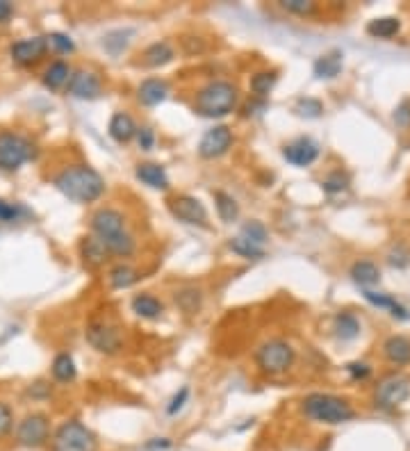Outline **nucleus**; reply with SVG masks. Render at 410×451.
Here are the masks:
<instances>
[{"label":"nucleus","instance_id":"e433bc0d","mask_svg":"<svg viewBox=\"0 0 410 451\" xmlns=\"http://www.w3.org/2000/svg\"><path fill=\"white\" fill-rule=\"evenodd\" d=\"M280 5L285 7L287 12L299 14V16H306V14L315 12V3H310V0H282Z\"/></svg>","mask_w":410,"mask_h":451},{"label":"nucleus","instance_id":"473e14b6","mask_svg":"<svg viewBox=\"0 0 410 451\" xmlns=\"http://www.w3.org/2000/svg\"><path fill=\"white\" fill-rule=\"evenodd\" d=\"M230 248L235 251L237 255H242V257H253V260H258V257H263V255H265V248H263V246H258V244H253V242L244 240L242 235H239V238H235V240L230 242Z\"/></svg>","mask_w":410,"mask_h":451},{"label":"nucleus","instance_id":"0eeeda50","mask_svg":"<svg viewBox=\"0 0 410 451\" xmlns=\"http://www.w3.org/2000/svg\"><path fill=\"white\" fill-rule=\"evenodd\" d=\"M34 155V146L21 135L3 132L0 135V169L14 171L25 164Z\"/></svg>","mask_w":410,"mask_h":451},{"label":"nucleus","instance_id":"f257e3e1","mask_svg":"<svg viewBox=\"0 0 410 451\" xmlns=\"http://www.w3.org/2000/svg\"><path fill=\"white\" fill-rule=\"evenodd\" d=\"M55 187L75 203H94L103 196L105 181L87 164H75L55 176Z\"/></svg>","mask_w":410,"mask_h":451},{"label":"nucleus","instance_id":"a878e982","mask_svg":"<svg viewBox=\"0 0 410 451\" xmlns=\"http://www.w3.org/2000/svg\"><path fill=\"white\" fill-rule=\"evenodd\" d=\"M401 23L392 16H383V19H374L370 25H367V32L376 39H390L399 32Z\"/></svg>","mask_w":410,"mask_h":451},{"label":"nucleus","instance_id":"5701e85b","mask_svg":"<svg viewBox=\"0 0 410 451\" xmlns=\"http://www.w3.org/2000/svg\"><path fill=\"white\" fill-rule=\"evenodd\" d=\"M351 276H353V281H356L358 285H363V288H367V285H376L381 281L378 267L370 260H360V262L353 264Z\"/></svg>","mask_w":410,"mask_h":451},{"label":"nucleus","instance_id":"bb28decb","mask_svg":"<svg viewBox=\"0 0 410 451\" xmlns=\"http://www.w3.org/2000/svg\"><path fill=\"white\" fill-rule=\"evenodd\" d=\"M108 278H110V285L114 290H125V288H130L132 283H137L139 274L132 267H128V264H119V267L110 271Z\"/></svg>","mask_w":410,"mask_h":451},{"label":"nucleus","instance_id":"b1692460","mask_svg":"<svg viewBox=\"0 0 410 451\" xmlns=\"http://www.w3.org/2000/svg\"><path fill=\"white\" fill-rule=\"evenodd\" d=\"M71 82V69L64 62H53L44 73V84L48 89H62Z\"/></svg>","mask_w":410,"mask_h":451},{"label":"nucleus","instance_id":"a19ab883","mask_svg":"<svg viewBox=\"0 0 410 451\" xmlns=\"http://www.w3.org/2000/svg\"><path fill=\"white\" fill-rule=\"evenodd\" d=\"M187 397H189V390L187 388H182L178 395H176L173 399H171V404H169V408H167V413L169 415H176L180 410L182 406H185V401H187Z\"/></svg>","mask_w":410,"mask_h":451},{"label":"nucleus","instance_id":"f3484780","mask_svg":"<svg viewBox=\"0 0 410 451\" xmlns=\"http://www.w3.org/2000/svg\"><path fill=\"white\" fill-rule=\"evenodd\" d=\"M137 178L144 185L153 189H167L169 187V176L165 167H160V164H153V162H144L137 167Z\"/></svg>","mask_w":410,"mask_h":451},{"label":"nucleus","instance_id":"9b49d317","mask_svg":"<svg viewBox=\"0 0 410 451\" xmlns=\"http://www.w3.org/2000/svg\"><path fill=\"white\" fill-rule=\"evenodd\" d=\"M230 146H232L230 128L215 126L203 135V139L199 144V153H201V157H205V160H215V157H221Z\"/></svg>","mask_w":410,"mask_h":451},{"label":"nucleus","instance_id":"f8f14e48","mask_svg":"<svg viewBox=\"0 0 410 451\" xmlns=\"http://www.w3.org/2000/svg\"><path fill=\"white\" fill-rule=\"evenodd\" d=\"M169 210H171V214L176 219L185 221V224L203 226L205 221H208V212H205L203 203L194 196H176V198H171Z\"/></svg>","mask_w":410,"mask_h":451},{"label":"nucleus","instance_id":"4c0bfd02","mask_svg":"<svg viewBox=\"0 0 410 451\" xmlns=\"http://www.w3.org/2000/svg\"><path fill=\"white\" fill-rule=\"evenodd\" d=\"M48 44L55 50H60V53H73V48H75L71 37H67V34H62V32H53L51 37H48Z\"/></svg>","mask_w":410,"mask_h":451},{"label":"nucleus","instance_id":"2eb2a0df","mask_svg":"<svg viewBox=\"0 0 410 451\" xmlns=\"http://www.w3.org/2000/svg\"><path fill=\"white\" fill-rule=\"evenodd\" d=\"M69 94L82 100H91L101 94V80L91 71H75L69 82Z\"/></svg>","mask_w":410,"mask_h":451},{"label":"nucleus","instance_id":"c9c22d12","mask_svg":"<svg viewBox=\"0 0 410 451\" xmlns=\"http://www.w3.org/2000/svg\"><path fill=\"white\" fill-rule=\"evenodd\" d=\"M296 112H299L301 117L315 119V117H319L322 114V103L319 100H315V98H301L299 103H296Z\"/></svg>","mask_w":410,"mask_h":451},{"label":"nucleus","instance_id":"39448f33","mask_svg":"<svg viewBox=\"0 0 410 451\" xmlns=\"http://www.w3.org/2000/svg\"><path fill=\"white\" fill-rule=\"evenodd\" d=\"M53 451H98V440L94 431L77 419H71L55 431Z\"/></svg>","mask_w":410,"mask_h":451},{"label":"nucleus","instance_id":"79ce46f5","mask_svg":"<svg viewBox=\"0 0 410 451\" xmlns=\"http://www.w3.org/2000/svg\"><path fill=\"white\" fill-rule=\"evenodd\" d=\"M12 410L5 404H0V435L7 433L12 428Z\"/></svg>","mask_w":410,"mask_h":451},{"label":"nucleus","instance_id":"6ab92c4d","mask_svg":"<svg viewBox=\"0 0 410 451\" xmlns=\"http://www.w3.org/2000/svg\"><path fill=\"white\" fill-rule=\"evenodd\" d=\"M110 135H112V139L119 141V144H125V141H130L132 137H135L137 128H135V121L130 119V114H125V112L114 114L110 121Z\"/></svg>","mask_w":410,"mask_h":451},{"label":"nucleus","instance_id":"1a4fd4ad","mask_svg":"<svg viewBox=\"0 0 410 451\" xmlns=\"http://www.w3.org/2000/svg\"><path fill=\"white\" fill-rule=\"evenodd\" d=\"M410 397V381L399 374L383 378L376 388V404L381 408H397Z\"/></svg>","mask_w":410,"mask_h":451},{"label":"nucleus","instance_id":"412c9836","mask_svg":"<svg viewBox=\"0 0 410 451\" xmlns=\"http://www.w3.org/2000/svg\"><path fill=\"white\" fill-rule=\"evenodd\" d=\"M173 60V48L167 44V41H155L151 44L146 50H144V57H141V62L146 64V67H165L167 62Z\"/></svg>","mask_w":410,"mask_h":451},{"label":"nucleus","instance_id":"a18cd8bd","mask_svg":"<svg viewBox=\"0 0 410 451\" xmlns=\"http://www.w3.org/2000/svg\"><path fill=\"white\" fill-rule=\"evenodd\" d=\"M12 5L10 3H5V0H0V23H5L7 19L12 16Z\"/></svg>","mask_w":410,"mask_h":451},{"label":"nucleus","instance_id":"c03bdc74","mask_svg":"<svg viewBox=\"0 0 410 451\" xmlns=\"http://www.w3.org/2000/svg\"><path fill=\"white\" fill-rule=\"evenodd\" d=\"M137 135H139V146H141V148H151V146H153L155 135H153L151 128H141Z\"/></svg>","mask_w":410,"mask_h":451},{"label":"nucleus","instance_id":"c756f323","mask_svg":"<svg viewBox=\"0 0 410 451\" xmlns=\"http://www.w3.org/2000/svg\"><path fill=\"white\" fill-rule=\"evenodd\" d=\"M53 376L58 378L60 383H69L75 378V362L69 354H60L53 360Z\"/></svg>","mask_w":410,"mask_h":451},{"label":"nucleus","instance_id":"4be33fe9","mask_svg":"<svg viewBox=\"0 0 410 451\" xmlns=\"http://www.w3.org/2000/svg\"><path fill=\"white\" fill-rule=\"evenodd\" d=\"M340 71H342V53L340 50L322 55L319 60L315 62V76L317 78H326V80H330V78L340 76Z\"/></svg>","mask_w":410,"mask_h":451},{"label":"nucleus","instance_id":"37998d69","mask_svg":"<svg viewBox=\"0 0 410 451\" xmlns=\"http://www.w3.org/2000/svg\"><path fill=\"white\" fill-rule=\"evenodd\" d=\"M346 369H349V374H351L353 378H365L367 374H370V367H367L365 362H351Z\"/></svg>","mask_w":410,"mask_h":451},{"label":"nucleus","instance_id":"423d86ee","mask_svg":"<svg viewBox=\"0 0 410 451\" xmlns=\"http://www.w3.org/2000/svg\"><path fill=\"white\" fill-rule=\"evenodd\" d=\"M256 362L265 374H280V371L292 367L294 349L285 340H269L258 349Z\"/></svg>","mask_w":410,"mask_h":451},{"label":"nucleus","instance_id":"dca6fc26","mask_svg":"<svg viewBox=\"0 0 410 451\" xmlns=\"http://www.w3.org/2000/svg\"><path fill=\"white\" fill-rule=\"evenodd\" d=\"M167 96H169V84L165 80H160V78H148V80L141 82L137 89L139 103L146 107L160 105Z\"/></svg>","mask_w":410,"mask_h":451},{"label":"nucleus","instance_id":"58836bf2","mask_svg":"<svg viewBox=\"0 0 410 451\" xmlns=\"http://www.w3.org/2000/svg\"><path fill=\"white\" fill-rule=\"evenodd\" d=\"M21 207L19 205H12V203H5L0 200V221H16L21 217Z\"/></svg>","mask_w":410,"mask_h":451},{"label":"nucleus","instance_id":"7ed1b4c3","mask_svg":"<svg viewBox=\"0 0 410 451\" xmlns=\"http://www.w3.org/2000/svg\"><path fill=\"white\" fill-rule=\"evenodd\" d=\"M303 415L319 424H344L353 419V408L342 397L315 392L303 399Z\"/></svg>","mask_w":410,"mask_h":451},{"label":"nucleus","instance_id":"f704fd0d","mask_svg":"<svg viewBox=\"0 0 410 451\" xmlns=\"http://www.w3.org/2000/svg\"><path fill=\"white\" fill-rule=\"evenodd\" d=\"M324 189L328 192V194H335V192H342L346 189V185H349V178H346L342 171H333L330 176L324 178Z\"/></svg>","mask_w":410,"mask_h":451},{"label":"nucleus","instance_id":"4468645a","mask_svg":"<svg viewBox=\"0 0 410 451\" xmlns=\"http://www.w3.org/2000/svg\"><path fill=\"white\" fill-rule=\"evenodd\" d=\"M46 46H48V41L44 37H30V39L16 41V44L10 48V53H12L14 62L25 64L27 67V64H34V62H39L41 57H44Z\"/></svg>","mask_w":410,"mask_h":451},{"label":"nucleus","instance_id":"c85d7f7f","mask_svg":"<svg viewBox=\"0 0 410 451\" xmlns=\"http://www.w3.org/2000/svg\"><path fill=\"white\" fill-rule=\"evenodd\" d=\"M215 203H217V212H219V217H221L226 224H230V221H235L237 219V214H239V205H237V200L232 198V196H228L226 192H215Z\"/></svg>","mask_w":410,"mask_h":451},{"label":"nucleus","instance_id":"ea45409f","mask_svg":"<svg viewBox=\"0 0 410 451\" xmlns=\"http://www.w3.org/2000/svg\"><path fill=\"white\" fill-rule=\"evenodd\" d=\"M394 124L401 126V128H410V100H404L397 112H394Z\"/></svg>","mask_w":410,"mask_h":451},{"label":"nucleus","instance_id":"2f4dec72","mask_svg":"<svg viewBox=\"0 0 410 451\" xmlns=\"http://www.w3.org/2000/svg\"><path fill=\"white\" fill-rule=\"evenodd\" d=\"M276 80H278V76L274 73V71H263V73H256L251 78V89L253 94L258 96H267L269 91L274 89Z\"/></svg>","mask_w":410,"mask_h":451},{"label":"nucleus","instance_id":"20e7f679","mask_svg":"<svg viewBox=\"0 0 410 451\" xmlns=\"http://www.w3.org/2000/svg\"><path fill=\"white\" fill-rule=\"evenodd\" d=\"M237 105V87L226 80H212L196 94V110L203 117H226Z\"/></svg>","mask_w":410,"mask_h":451},{"label":"nucleus","instance_id":"6e6552de","mask_svg":"<svg viewBox=\"0 0 410 451\" xmlns=\"http://www.w3.org/2000/svg\"><path fill=\"white\" fill-rule=\"evenodd\" d=\"M87 342L96 351H101V354H117L123 345L121 331L105 319L91 321V324L87 326Z\"/></svg>","mask_w":410,"mask_h":451},{"label":"nucleus","instance_id":"72a5a7b5","mask_svg":"<svg viewBox=\"0 0 410 451\" xmlns=\"http://www.w3.org/2000/svg\"><path fill=\"white\" fill-rule=\"evenodd\" d=\"M242 238L253 242V244L263 246L265 248V242H267V228L260 224V221H251V224H246L242 228Z\"/></svg>","mask_w":410,"mask_h":451},{"label":"nucleus","instance_id":"ddd939ff","mask_svg":"<svg viewBox=\"0 0 410 451\" xmlns=\"http://www.w3.org/2000/svg\"><path fill=\"white\" fill-rule=\"evenodd\" d=\"M317 155H319V146L310 137H299L282 148V157L294 167H308L317 160Z\"/></svg>","mask_w":410,"mask_h":451},{"label":"nucleus","instance_id":"7c9ffc66","mask_svg":"<svg viewBox=\"0 0 410 451\" xmlns=\"http://www.w3.org/2000/svg\"><path fill=\"white\" fill-rule=\"evenodd\" d=\"M365 299L370 301V303L378 305V308H387V310H392L394 317H399V319H408V317H410L406 308H404V305H399L392 297L376 294V292H370V290H367V292H365Z\"/></svg>","mask_w":410,"mask_h":451},{"label":"nucleus","instance_id":"aec40b11","mask_svg":"<svg viewBox=\"0 0 410 451\" xmlns=\"http://www.w3.org/2000/svg\"><path fill=\"white\" fill-rule=\"evenodd\" d=\"M383 354L387 360L394 365H408L410 362V340L401 338V335H394V338L385 340Z\"/></svg>","mask_w":410,"mask_h":451},{"label":"nucleus","instance_id":"f03ea898","mask_svg":"<svg viewBox=\"0 0 410 451\" xmlns=\"http://www.w3.org/2000/svg\"><path fill=\"white\" fill-rule=\"evenodd\" d=\"M91 231L96 233V238L105 242V246L110 248V253L114 255H130L135 251V240L125 231V219L119 210L112 207H103L91 217Z\"/></svg>","mask_w":410,"mask_h":451},{"label":"nucleus","instance_id":"393cba45","mask_svg":"<svg viewBox=\"0 0 410 451\" xmlns=\"http://www.w3.org/2000/svg\"><path fill=\"white\" fill-rule=\"evenodd\" d=\"M132 310L144 319H155V317H160L165 308H162L160 301L151 294H137L135 299H132Z\"/></svg>","mask_w":410,"mask_h":451},{"label":"nucleus","instance_id":"9d476101","mask_svg":"<svg viewBox=\"0 0 410 451\" xmlns=\"http://www.w3.org/2000/svg\"><path fill=\"white\" fill-rule=\"evenodd\" d=\"M16 438L21 445L25 447H39L48 440V417L46 415H27V417L19 424Z\"/></svg>","mask_w":410,"mask_h":451},{"label":"nucleus","instance_id":"a211bd4d","mask_svg":"<svg viewBox=\"0 0 410 451\" xmlns=\"http://www.w3.org/2000/svg\"><path fill=\"white\" fill-rule=\"evenodd\" d=\"M108 253L110 248L105 246V242L96 235H89V238L82 240V255H84V262L91 264V267H101L108 260Z\"/></svg>","mask_w":410,"mask_h":451},{"label":"nucleus","instance_id":"cd10ccee","mask_svg":"<svg viewBox=\"0 0 410 451\" xmlns=\"http://www.w3.org/2000/svg\"><path fill=\"white\" fill-rule=\"evenodd\" d=\"M335 333H337V338H340V340H353V338H358V333H360L358 319L353 317L351 312H340V314L335 317Z\"/></svg>","mask_w":410,"mask_h":451}]
</instances>
